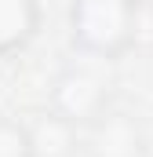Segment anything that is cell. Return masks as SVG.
I'll list each match as a JSON object with an SVG mask.
<instances>
[{"label": "cell", "instance_id": "obj_1", "mask_svg": "<svg viewBox=\"0 0 153 157\" xmlns=\"http://www.w3.org/2000/svg\"><path fill=\"white\" fill-rule=\"evenodd\" d=\"M69 40L80 55L117 62L139 40V4L131 0H73Z\"/></svg>", "mask_w": 153, "mask_h": 157}, {"label": "cell", "instance_id": "obj_2", "mask_svg": "<svg viewBox=\"0 0 153 157\" xmlns=\"http://www.w3.org/2000/svg\"><path fill=\"white\" fill-rule=\"evenodd\" d=\"M113 102V80L102 59H84L66 66L47 88V106L80 128L95 124Z\"/></svg>", "mask_w": 153, "mask_h": 157}, {"label": "cell", "instance_id": "obj_3", "mask_svg": "<svg viewBox=\"0 0 153 157\" xmlns=\"http://www.w3.org/2000/svg\"><path fill=\"white\" fill-rule=\"evenodd\" d=\"M146 132L131 113L106 110L95 124L84 128V154L88 157H146Z\"/></svg>", "mask_w": 153, "mask_h": 157}, {"label": "cell", "instance_id": "obj_4", "mask_svg": "<svg viewBox=\"0 0 153 157\" xmlns=\"http://www.w3.org/2000/svg\"><path fill=\"white\" fill-rule=\"evenodd\" d=\"M26 124L33 139V157H76V150H84V128L55 113L51 106Z\"/></svg>", "mask_w": 153, "mask_h": 157}, {"label": "cell", "instance_id": "obj_5", "mask_svg": "<svg viewBox=\"0 0 153 157\" xmlns=\"http://www.w3.org/2000/svg\"><path fill=\"white\" fill-rule=\"evenodd\" d=\"M40 29V0H0V59L18 55Z\"/></svg>", "mask_w": 153, "mask_h": 157}, {"label": "cell", "instance_id": "obj_6", "mask_svg": "<svg viewBox=\"0 0 153 157\" xmlns=\"http://www.w3.org/2000/svg\"><path fill=\"white\" fill-rule=\"evenodd\" d=\"M0 157H33V139L26 121H0Z\"/></svg>", "mask_w": 153, "mask_h": 157}, {"label": "cell", "instance_id": "obj_7", "mask_svg": "<svg viewBox=\"0 0 153 157\" xmlns=\"http://www.w3.org/2000/svg\"><path fill=\"white\" fill-rule=\"evenodd\" d=\"M131 4H139V7H142V4H150V0H131Z\"/></svg>", "mask_w": 153, "mask_h": 157}]
</instances>
